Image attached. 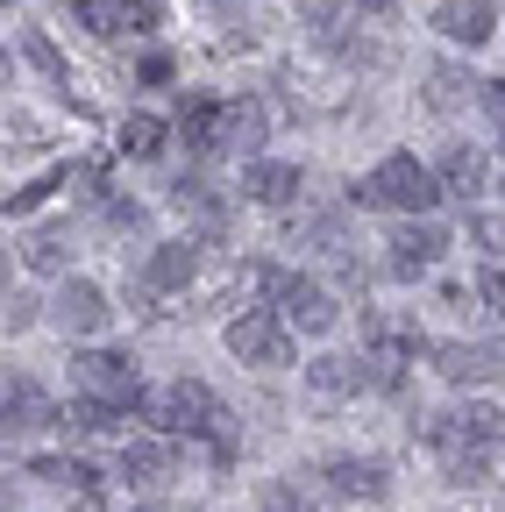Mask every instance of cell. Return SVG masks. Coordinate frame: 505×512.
I'll return each mask as SVG.
<instances>
[{
    "mask_svg": "<svg viewBox=\"0 0 505 512\" xmlns=\"http://www.w3.org/2000/svg\"><path fill=\"white\" fill-rule=\"evenodd\" d=\"M413 356H434L427 335L413 328V313H385V306H370L363 313V363H370V392H406V363Z\"/></svg>",
    "mask_w": 505,
    "mask_h": 512,
    "instance_id": "6da1fadb",
    "label": "cell"
},
{
    "mask_svg": "<svg viewBox=\"0 0 505 512\" xmlns=\"http://www.w3.org/2000/svg\"><path fill=\"white\" fill-rule=\"evenodd\" d=\"M441 200V178L427 164H413L406 150H392L363 185H356V207H385V214H406V221H427V207Z\"/></svg>",
    "mask_w": 505,
    "mask_h": 512,
    "instance_id": "7a4b0ae2",
    "label": "cell"
},
{
    "mask_svg": "<svg viewBox=\"0 0 505 512\" xmlns=\"http://www.w3.org/2000/svg\"><path fill=\"white\" fill-rule=\"evenodd\" d=\"M143 420H150L157 434H214L228 413H221V399L207 392L200 377H178L171 392H150V399H143Z\"/></svg>",
    "mask_w": 505,
    "mask_h": 512,
    "instance_id": "3957f363",
    "label": "cell"
},
{
    "mask_svg": "<svg viewBox=\"0 0 505 512\" xmlns=\"http://www.w3.org/2000/svg\"><path fill=\"white\" fill-rule=\"evenodd\" d=\"M72 377H79V399H107V406H121V413H143V377H136V363L121 356V349H79L72 356Z\"/></svg>",
    "mask_w": 505,
    "mask_h": 512,
    "instance_id": "277c9868",
    "label": "cell"
},
{
    "mask_svg": "<svg viewBox=\"0 0 505 512\" xmlns=\"http://www.w3.org/2000/svg\"><path fill=\"white\" fill-rule=\"evenodd\" d=\"M271 306L285 313V328H299V335H328L335 320H342V306H335V292L321 285V278H306V271H271Z\"/></svg>",
    "mask_w": 505,
    "mask_h": 512,
    "instance_id": "5b68a950",
    "label": "cell"
},
{
    "mask_svg": "<svg viewBox=\"0 0 505 512\" xmlns=\"http://www.w3.org/2000/svg\"><path fill=\"white\" fill-rule=\"evenodd\" d=\"M356 0H328V8H313L306 15V29H313V43H328L342 64H363V72H377V64H392V50L385 43H377V36H363L356 29Z\"/></svg>",
    "mask_w": 505,
    "mask_h": 512,
    "instance_id": "8992f818",
    "label": "cell"
},
{
    "mask_svg": "<svg viewBox=\"0 0 505 512\" xmlns=\"http://www.w3.org/2000/svg\"><path fill=\"white\" fill-rule=\"evenodd\" d=\"M228 349L257 370H285L292 363V335H285V313L278 306H242L228 320Z\"/></svg>",
    "mask_w": 505,
    "mask_h": 512,
    "instance_id": "52a82bcc",
    "label": "cell"
},
{
    "mask_svg": "<svg viewBox=\"0 0 505 512\" xmlns=\"http://www.w3.org/2000/svg\"><path fill=\"white\" fill-rule=\"evenodd\" d=\"M441 384H505V349L491 342H434Z\"/></svg>",
    "mask_w": 505,
    "mask_h": 512,
    "instance_id": "ba28073f",
    "label": "cell"
},
{
    "mask_svg": "<svg viewBox=\"0 0 505 512\" xmlns=\"http://www.w3.org/2000/svg\"><path fill=\"white\" fill-rule=\"evenodd\" d=\"M385 249H392V256H385V271H392V278H420V271H434V264H441L449 235H441L434 221H399Z\"/></svg>",
    "mask_w": 505,
    "mask_h": 512,
    "instance_id": "9c48e42d",
    "label": "cell"
},
{
    "mask_svg": "<svg viewBox=\"0 0 505 512\" xmlns=\"http://www.w3.org/2000/svg\"><path fill=\"white\" fill-rule=\"evenodd\" d=\"M50 320H57L65 335H79V342H86V335H100L107 320H114V306H107V292H100L93 278H65V292H57Z\"/></svg>",
    "mask_w": 505,
    "mask_h": 512,
    "instance_id": "30bf717a",
    "label": "cell"
},
{
    "mask_svg": "<svg viewBox=\"0 0 505 512\" xmlns=\"http://www.w3.org/2000/svg\"><path fill=\"white\" fill-rule=\"evenodd\" d=\"M356 392H370V363H356V356H313L306 363V399L313 406H342Z\"/></svg>",
    "mask_w": 505,
    "mask_h": 512,
    "instance_id": "8fae6325",
    "label": "cell"
},
{
    "mask_svg": "<svg viewBox=\"0 0 505 512\" xmlns=\"http://www.w3.org/2000/svg\"><path fill=\"white\" fill-rule=\"evenodd\" d=\"M193 271H200V242H193V235H185V242H157L150 264H143V292L164 299V292H178V285H193Z\"/></svg>",
    "mask_w": 505,
    "mask_h": 512,
    "instance_id": "7c38bea8",
    "label": "cell"
},
{
    "mask_svg": "<svg viewBox=\"0 0 505 512\" xmlns=\"http://www.w3.org/2000/svg\"><path fill=\"white\" fill-rule=\"evenodd\" d=\"M313 477H321L328 498H385V463H370V456H335Z\"/></svg>",
    "mask_w": 505,
    "mask_h": 512,
    "instance_id": "4fadbf2b",
    "label": "cell"
},
{
    "mask_svg": "<svg viewBox=\"0 0 505 512\" xmlns=\"http://www.w3.org/2000/svg\"><path fill=\"white\" fill-rule=\"evenodd\" d=\"M242 192H249V200H257V207H292V200H299V192H306V178H299V164H278V157H257V164H249V171H242Z\"/></svg>",
    "mask_w": 505,
    "mask_h": 512,
    "instance_id": "5bb4252c",
    "label": "cell"
},
{
    "mask_svg": "<svg viewBox=\"0 0 505 512\" xmlns=\"http://www.w3.org/2000/svg\"><path fill=\"white\" fill-rule=\"evenodd\" d=\"M434 29L441 36H449V43H491V29H498V8H491V0H441V8H434Z\"/></svg>",
    "mask_w": 505,
    "mask_h": 512,
    "instance_id": "9a60e30c",
    "label": "cell"
},
{
    "mask_svg": "<svg viewBox=\"0 0 505 512\" xmlns=\"http://www.w3.org/2000/svg\"><path fill=\"white\" fill-rule=\"evenodd\" d=\"M221 114H228V100H207V93L178 107V136L193 157H221Z\"/></svg>",
    "mask_w": 505,
    "mask_h": 512,
    "instance_id": "2e32d148",
    "label": "cell"
},
{
    "mask_svg": "<svg viewBox=\"0 0 505 512\" xmlns=\"http://www.w3.org/2000/svg\"><path fill=\"white\" fill-rule=\"evenodd\" d=\"M121 477H129V484H164V477H171V441H164V434L121 441Z\"/></svg>",
    "mask_w": 505,
    "mask_h": 512,
    "instance_id": "e0dca14e",
    "label": "cell"
},
{
    "mask_svg": "<svg viewBox=\"0 0 505 512\" xmlns=\"http://www.w3.org/2000/svg\"><path fill=\"white\" fill-rule=\"evenodd\" d=\"M221 150H235V157L257 164V150H264V107H257V100H228V114H221Z\"/></svg>",
    "mask_w": 505,
    "mask_h": 512,
    "instance_id": "ac0fdd59",
    "label": "cell"
},
{
    "mask_svg": "<svg viewBox=\"0 0 505 512\" xmlns=\"http://www.w3.org/2000/svg\"><path fill=\"white\" fill-rule=\"evenodd\" d=\"M434 178H441V192L470 200V192L484 185V150H470V143H449V150H441V164H434Z\"/></svg>",
    "mask_w": 505,
    "mask_h": 512,
    "instance_id": "d6986e66",
    "label": "cell"
},
{
    "mask_svg": "<svg viewBox=\"0 0 505 512\" xmlns=\"http://www.w3.org/2000/svg\"><path fill=\"white\" fill-rule=\"evenodd\" d=\"M171 207H178V214H193L207 235L228 228V207L214 200V185H207V178H178V185H171Z\"/></svg>",
    "mask_w": 505,
    "mask_h": 512,
    "instance_id": "ffe728a7",
    "label": "cell"
},
{
    "mask_svg": "<svg viewBox=\"0 0 505 512\" xmlns=\"http://www.w3.org/2000/svg\"><path fill=\"white\" fill-rule=\"evenodd\" d=\"M29 477H43V484H65L72 498H79V491H100V470H93L86 456H36V463H29Z\"/></svg>",
    "mask_w": 505,
    "mask_h": 512,
    "instance_id": "44dd1931",
    "label": "cell"
},
{
    "mask_svg": "<svg viewBox=\"0 0 505 512\" xmlns=\"http://www.w3.org/2000/svg\"><path fill=\"white\" fill-rule=\"evenodd\" d=\"M50 420V406H43V392L29 377H8V434H29V427H43Z\"/></svg>",
    "mask_w": 505,
    "mask_h": 512,
    "instance_id": "7402d4cb",
    "label": "cell"
},
{
    "mask_svg": "<svg viewBox=\"0 0 505 512\" xmlns=\"http://www.w3.org/2000/svg\"><path fill=\"white\" fill-rule=\"evenodd\" d=\"M57 420H65L72 434H114V427L129 420V413H121V406H107V399H72V406L57 413Z\"/></svg>",
    "mask_w": 505,
    "mask_h": 512,
    "instance_id": "603a6c76",
    "label": "cell"
},
{
    "mask_svg": "<svg viewBox=\"0 0 505 512\" xmlns=\"http://www.w3.org/2000/svg\"><path fill=\"white\" fill-rule=\"evenodd\" d=\"M22 256H29V271H43V278H57V271H72V249H65V235H57V228L29 235V242H22Z\"/></svg>",
    "mask_w": 505,
    "mask_h": 512,
    "instance_id": "cb8c5ba5",
    "label": "cell"
},
{
    "mask_svg": "<svg viewBox=\"0 0 505 512\" xmlns=\"http://www.w3.org/2000/svg\"><path fill=\"white\" fill-rule=\"evenodd\" d=\"M463 93H470V72H463V64H434V72H427V107L449 114V107H463Z\"/></svg>",
    "mask_w": 505,
    "mask_h": 512,
    "instance_id": "d4e9b609",
    "label": "cell"
},
{
    "mask_svg": "<svg viewBox=\"0 0 505 512\" xmlns=\"http://www.w3.org/2000/svg\"><path fill=\"white\" fill-rule=\"evenodd\" d=\"M121 150L129 157H164V121L157 114H129L121 121Z\"/></svg>",
    "mask_w": 505,
    "mask_h": 512,
    "instance_id": "484cf974",
    "label": "cell"
},
{
    "mask_svg": "<svg viewBox=\"0 0 505 512\" xmlns=\"http://www.w3.org/2000/svg\"><path fill=\"white\" fill-rule=\"evenodd\" d=\"M22 57L36 64L43 79H57V86H72V72H65V57H57V43H50L43 29H22Z\"/></svg>",
    "mask_w": 505,
    "mask_h": 512,
    "instance_id": "4316f807",
    "label": "cell"
},
{
    "mask_svg": "<svg viewBox=\"0 0 505 512\" xmlns=\"http://www.w3.org/2000/svg\"><path fill=\"white\" fill-rule=\"evenodd\" d=\"M470 242L491 256V264H505V214H470Z\"/></svg>",
    "mask_w": 505,
    "mask_h": 512,
    "instance_id": "83f0119b",
    "label": "cell"
},
{
    "mask_svg": "<svg viewBox=\"0 0 505 512\" xmlns=\"http://www.w3.org/2000/svg\"><path fill=\"white\" fill-rule=\"evenodd\" d=\"M257 512H328V505H313V498H306L299 484H264Z\"/></svg>",
    "mask_w": 505,
    "mask_h": 512,
    "instance_id": "f1b7e54d",
    "label": "cell"
},
{
    "mask_svg": "<svg viewBox=\"0 0 505 512\" xmlns=\"http://www.w3.org/2000/svg\"><path fill=\"white\" fill-rule=\"evenodd\" d=\"M79 15H86V29H93V36H114L121 22H129V8H121V0H86Z\"/></svg>",
    "mask_w": 505,
    "mask_h": 512,
    "instance_id": "f546056e",
    "label": "cell"
},
{
    "mask_svg": "<svg viewBox=\"0 0 505 512\" xmlns=\"http://www.w3.org/2000/svg\"><path fill=\"white\" fill-rule=\"evenodd\" d=\"M43 192H57V178H29V185H15V192H8V221H15V214H36V207H43Z\"/></svg>",
    "mask_w": 505,
    "mask_h": 512,
    "instance_id": "4dcf8cb0",
    "label": "cell"
},
{
    "mask_svg": "<svg viewBox=\"0 0 505 512\" xmlns=\"http://www.w3.org/2000/svg\"><path fill=\"white\" fill-rule=\"evenodd\" d=\"M477 299L505 320V264H484V271H477Z\"/></svg>",
    "mask_w": 505,
    "mask_h": 512,
    "instance_id": "1f68e13d",
    "label": "cell"
},
{
    "mask_svg": "<svg viewBox=\"0 0 505 512\" xmlns=\"http://www.w3.org/2000/svg\"><path fill=\"white\" fill-rule=\"evenodd\" d=\"M136 86H171V57H164V50H150V57H143V72H136Z\"/></svg>",
    "mask_w": 505,
    "mask_h": 512,
    "instance_id": "d6a6232c",
    "label": "cell"
},
{
    "mask_svg": "<svg viewBox=\"0 0 505 512\" xmlns=\"http://www.w3.org/2000/svg\"><path fill=\"white\" fill-rule=\"evenodd\" d=\"M29 320H36V299L29 292H8V335H22Z\"/></svg>",
    "mask_w": 505,
    "mask_h": 512,
    "instance_id": "836d02e7",
    "label": "cell"
},
{
    "mask_svg": "<svg viewBox=\"0 0 505 512\" xmlns=\"http://www.w3.org/2000/svg\"><path fill=\"white\" fill-rule=\"evenodd\" d=\"M129 8V29H157V15H164V0H121Z\"/></svg>",
    "mask_w": 505,
    "mask_h": 512,
    "instance_id": "e575fe53",
    "label": "cell"
},
{
    "mask_svg": "<svg viewBox=\"0 0 505 512\" xmlns=\"http://www.w3.org/2000/svg\"><path fill=\"white\" fill-rule=\"evenodd\" d=\"M484 114L498 121V136H505V79H484Z\"/></svg>",
    "mask_w": 505,
    "mask_h": 512,
    "instance_id": "d590c367",
    "label": "cell"
},
{
    "mask_svg": "<svg viewBox=\"0 0 505 512\" xmlns=\"http://www.w3.org/2000/svg\"><path fill=\"white\" fill-rule=\"evenodd\" d=\"M107 221H114V228H143V207H136V200H107Z\"/></svg>",
    "mask_w": 505,
    "mask_h": 512,
    "instance_id": "8d00e7d4",
    "label": "cell"
},
{
    "mask_svg": "<svg viewBox=\"0 0 505 512\" xmlns=\"http://www.w3.org/2000/svg\"><path fill=\"white\" fill-rule=\"evenodd\" d=\"M207 8H214V15H228V22H242V15H249V0H207Z\"/></svg>",
    "mask_w": 505,
    "mask_h": 512,
    "instance_id": "74e56055",
    "label": "cell"
},
{
    "mask_svg": "<svg viewBox=\"0 0 505 512\" xmlns=\"http://www.w3.org/2000/svg\"><path fill=\"white\" fill-rule=\"evenodd\" d=\"M65 512H100V491H79V498H72Z\"/></svg>",
    "mask_w": 505,
    "mask_h": 512,
    "instance_id": "f35d334b",
    "label": "cell"
},
{
    "mask_svg": "<svg viewBox=\"0 0 505 512\" xmlns=\"http://www.w3.org/2000/svg\"><path fill=\"white\" fill-rule=\"evenodd\" d=\"M356 8H363V15H392V0H356Z\"/></svg>",
    "mask_w": 505,
    "mask_h": 512,
    "instance_id": "ab89813d",
    "label": "cell"
},
{
    "mask_svg": "<svg viewBox=\"0 0 505 512\" xmlns=\"http://www.w3.org/2000/svg\"><path fill=\"white\" fill-rule=\"evenodd\" d=\"M57 8H86V0H57Z\"/></svg>",
    "mask_w": 505,
    "mask_h": 512,
    "instance_id": "60d3db41",
    "label": "cell"
},
{
    "mask_svg": "<svg viewBox=\"0 0 505 512\" xmlns=\"http://www.w3.org/2000/svg\"><path fill=\"white\" fill-rule=\"evenodd\" d=\"M136 512H157V505H136Z\"/></svg>",
    "mask_w": 505,
    "mask_h": 512,
    "instance_id": "b9f144b4",
    "label": "cell"
}]
</instances>
